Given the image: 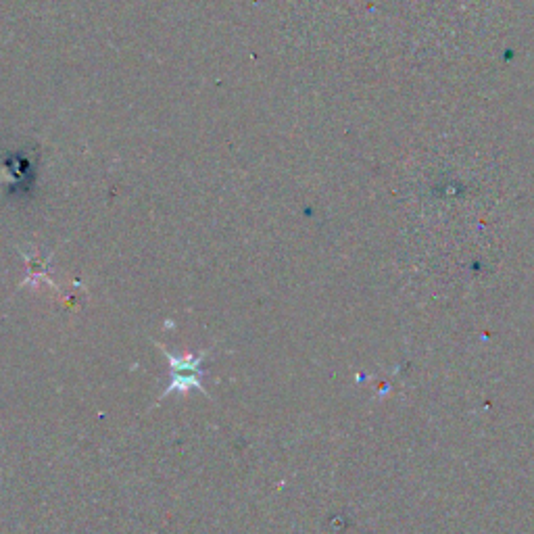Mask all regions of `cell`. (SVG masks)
<instances>
[{
	"mask_svg": "<svg viewBox=\"0 0 534 534\" xmlns=\"http://www.w3.org/2000/svg\"><path fill=\"white\" fill-rule=\"evenodd\" d=\"M159 347V345H157ZM167 361H169V386L165 388V393L159 397V399H165L169 395H184L188 391H192V388H197V391L205 393L209 397V391L203 386V376H205V370H203V361L207 359L209 351H203L199 355H174L172 351H167L165 347H159Z\"/></svg>",
	"mask_w": 534,
	"mask_h": 534,
	"instance_id": "1",
	"label": "cell"
}]
</instances>
